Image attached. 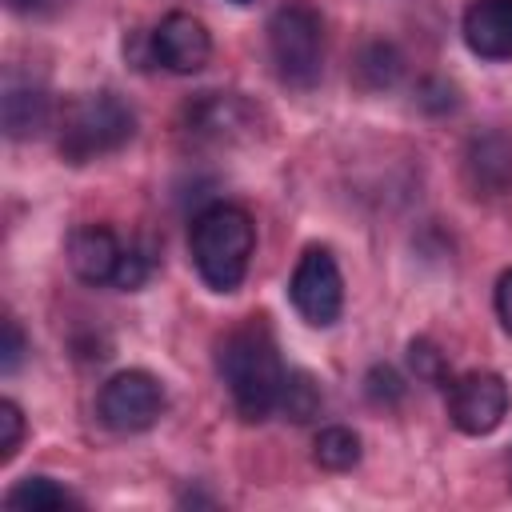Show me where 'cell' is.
I'll return each instance as SVG.
<instances>
[{"label":"cell","instance_id":"1","mask_svg":"<svg viewBox=\"0 0 512 512\" xmlns=\"http://www.w3.org/2000/svg\"><path fill=\"white\" fill-rule=\"evenodd\" d=\"M216 372L232 396V408L244 420H264L280 404L284 388V364L276 356V340L264 324V316L244 320L232 328L216 348Z\"/></svg>","mask_w":512,"mask_h":512},{"label":"cell","instance_id":"2","mask_svg":"<svg viewBox=\"0 0 512 512\" xmlns=\"http://www.w3.org/2000/svg\"><path fill=\"white\" fill-rule=\"evenodd\" d=\"M256 248V224L236 204H208L192 216L188 228V252L200 272V280L212 292H236L248 276Z\"/></svg>","mask_w":512,"mask_h":512},{"label":"cell","instance_id":"3","mask_svg":"<svg viewBox=\"0 0 512 512\" xmlns=\"http://www.w3.org/2000/svg\"><path fill=\"white\" fill-rule=\"evenodd\" d=\"M136 136V112L116 92H80L60 116V156L68 164H88L120 152Z\"/></svg>","mask_w":512,"mask_h":512},{"label":"cell","instance_id":"4","mask_svg":"<svg viewBox=\"0 0 512 512\" xmlns=\"http://www.w3.org/2000/svg\"><path fill=\"white\" fill-rule=\"evenodd\" d=\"M268 56L288 88H312L324 72V20L304 0H284L268 16Z\"/></svg>","mask_w":512,"mask_h":512},{"label":"cell","instance_id":"5","mask_svg":"<svg viewBox=\"0 0 512 512\" xmlns=\"http://www.w3.org/2000/svg\"><path fill=\"white\" fill-rule=\"evenodd\" d=\"M160 412H164V384L144 368H124V372L108 376L96 396L100 424L120 436L152 428L160 420Z\"/></svg>","mask_w":512,"mask_h":512},{"label":"cell","instance_id":"6","mask_svg":"<svg viewBox=\"0 0 512 512\" xmlns=\"http://www.w3.org/2000/svg\"><path fill=\"white\" fill-rule=\"evenodd\" d=\"M288 300L292 308L312 324V328H328L340 320L344 308V276L336 268V256L320 244L304 248V256L292 268L288 280Z\"/></svg>","mask_w":512,"mask_h":512},{"label":"cell","instance_id":"7","mask_svg":"<svg viewBox=\"0 0 512 512\" xmlns=\"http://www.w3.org/2000/svg\"><path fill=\"white\" fill-rule=\"evenodd\" d=\"M508 384L500 372H468L448 384V420L464 436H488L508 416Z\"/></svg>","mask_w":512,"mask_h":512},{"label":"cell","instance_id":"8","mask_svg":"<svg viewBox=\"0 0 512 512\" xmlns=\"http://www.w3.org/2000/svg\"><path fill=\"white\" fill-rule=\"evenodd\" d=\"M184 132L196 144H236L256 132V108L236 92H200L184 108Z\"/></svg>","mask_w":512,"mask_h":512},{"label":"cell","instance_id":"9","mask_svg":"<svg viewBox=\"0 0 512 512\" xmlns=\"http://www.w3.org/2000/svg\"><path fill=\"white\" fill-rule=\"evenodd\" d=\"M212 36L208 28L188 12H168L152 32V60L176 76H192L208 64Z\"/></svg>","mask_w":512,"mask_h":512},{"label":"cell","instance_id":"10","mask_svg":"<svg viewBox=\"0 0 512 512\" xmlns=\"http://www.w3.org/2000/svg\"><path fill=\"white\" fill-rule=\"evenodd\" d=\"M464 176L480 196L512 192V132L488 128L464 148Z\"/></svg>","mask_w":512,"mask_h":512},{"label":"cell","instance_id":"11","mask_svg":"<svg viewBox=\"0 0 512 512\" xmlns=\"http://www.w3.org/2000/svg\"><path fill=\"white\" fill-rule=\"evenodd\" d=\"M0 116H4V132L8 140H32L48 128L52 120V100L48 88L32 76H4V96H0Z\"/></svg>","mask_w":512,"mask_h":512},{"label":"cell","instance_id":"12","mask_svg":"<svg viewBox=\"0 0 512 512\" xmlns=\"http://www.w3.org/2000/svg\"><path fill=\"white\" fill-rule=\"evenodd\" d=\"M460 32L472 56L512 60V0H472Z\"/></svg>","mask_w":512,"mask_h":512},{"label":"cell","instance_id":"13","mask_svg":"<svg viewBox=\"0 0 512 512\" xmlns=\"http://www.w3.org/2000/svg\"><path fill=\"white\" fill-rule=\"evenodd\" d=\"M120 260H124V244L104 224H84L68 236V268L84 284H112Z\"/></svg>","mask_w":512,"mask_h":512},{"label":"cell","instance_id":"14","mask_svg":"<svg viewBox=\"0 0 512 512\" xmlns=\"http://www.w3.org/2000/svg\"><path fill=\"white\" fill-rule=\"evenodd\" d=\"M400 72H404V56H400V48L388 44V40H372V44H364L360 56H356V80H360L368 92L392 88V84L400 80Z\"/></svg>","mask_w":512,"mask_h":512},{"label":"cell","instance_id":"15","mask_svg":"<svg viewBox=\"0 0 512 512\" xmlns=\"http://www.w3.org/2000/svg\"><path fill=\"white\" fill-rule=\"evenodd\" d=\"M4 504L20 508V512H56V508H72L76 496L68 488H60L52 476H24V480H16V488H8Z\"/></svg>","mask_w":512,"mask_h":512},{"label":"cell","instance_id":"16","mask_svg":"<svg viewBox=\"0 0 512 512\" xmlns=\"http://www.w3.org/2000/svg\"><path fill=\"white\" fill-rule=\"evenodd\" d=\"M312 460L324 468V472H352L360 464V436L344 424H332L316 436L312 444Z\"/></svg>","mask_w":512,"mask_h":512},{"label":"cell","instance_id":"17","mask_svg":"<svg viewBox=\"0 0 512 512\" xmlns=\"http://www.w3.org/2000/svg\"><path fill=\"white\" fill-rule=\"evenodd\" d=\"M320 404H324V396H320V384L308 376V372H300V368H292V372H284V388H280V412L292 420V424H304V420H312L316 412H320Z\"/></svg>","mask_w":512,"mask_h":512},{"label":"cell","instance_id":"18","mask_svg":"<svg viewBox=\"0 0 512 512\" xmlns=\"http://www.w3.org/2000/svg\"><path fill=\"white\" fill-rule=\"evenodd\" d=\"M408 364H412V372H416L420 380H428V384H452V380H448L444 352H440L432 340H412V344H408Z\"/></svg>","mask_w":512,"mask_h":512},{"label":"cell","instance_id":"19","mask_svg":"<svg viewBox=\"0 0 512 512\" xmlns=\"http://www.w3.org/2000/svg\"><path fill=\"white\" fill-rule=\"evenodd\" d=\"M364 396H368L372 404H380V408L400 404V396H404V380H400V372L388 368V364H372L368 376H364Z\"/></svg>","mask_w":512,"mask_h":512},{"label":"cell","instance_id":"20","mask_svg":"<svg viewBox=\"0 0 512 512\" xmlns=\"http://www.w3.org/2000/svg\"><path fill=\"white\" fill-rule=\"evenodd\" d=\"M24 440V412L16 400H0V460L8 464Z\"/></svg>","mask_w":512,"mask_h":512},{"label":"cell","instance_id":"21","mask_svg":"<svg viewBox=\"0 0 512 512\" xmlns=\"http://www.w3.org/2000/svg\"><path fill=\"white\" fill-rule=\"evenodd\" d=\"M416 100H420V108H424V112H432V116H444V112H452V108L460 104L456 84H448L444 76H428V80L420 84Z\"/></svg>","mask_w":512,"mask_h":512},{"label":"cell","instance_id":"22","mask_svg":"<svg viewBox=\"0 0 512 512\" xmlns=\"http://www.w3.org/2000/svg\"><path fill=\"white\" fill-rule=\"evenodd\" d=\"M24 352H28V340H24V328L12 320V316H4V344H0V372L4 376H12L16 368H20V360H24Z\"/></svg>","mask_w":512,"mask_h":512},{"label":"cell","instance_id":"23","mask_svg":"<svg viewBox=\"0 0 512 512\" xmlns=\"http://www.w3.org/2000/svg\"><path fill=\"white\" fill-rule=\"evenodd\" d=\"M496 316H500V324H504V332L512 336V268L496 280Z\"/></svg>","mask_w":512,"mask_h":512},{"label":"cell","instance_id":"24","mask_svg":"<svg viewBox=\"0 0 512 512\" xmlns=\"http://www.w3.org/2000/svg\"><path fill=\"white\" fill-rule=\"evenodd\" d=\"M64 0H8V8L12 12H24V16H40V12H52V8H60Z\"/></svg>","mask_w":512,"mask_h":512},{"label":"cell","instance_id":"25","mask_svg":"<svg viewBox=\"0 0 512 512\" xmlns=\"http://www.w3.org/2000/svg\"><path fill=\"white\" fill-rule=\"evenodd\" d=\"M508 488H512V464H508Z\"/></svg>","mask_w":512,"mask_h":512},{"label":"cell","instance_id":"26","mask_svg":"<svg viewBox=\"0 0 512 512\" xmlns=\"http://www.w3.org/2000/svg\"><path fill=\"white\" fill-rule=\"evenodd\" d=\"M232 4H252V0H232Z\"/></svg>","mask_w":512,"mask_h":512}]
</instances>
